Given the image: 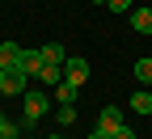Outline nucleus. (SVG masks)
Segmentation results:
<instances>
[{"mask_svg":"<svg viewBox=\"0 0 152 139\" xmlns=\"http://www.w3.org/2000/svg\"><path fill=\"white\" fill-rule=\"evenodd\" d=\"M21 106H26V127H34L38 118L51 110V97H47V93H38V89H26V101H21Z\"/></svg>","mask_w":152,"mask_h":139,"instance_id":"obj_1","label":"nucleus"},{"mask_svg":"<svg viewBox=\"0 0 152 139\" xmlns=\"http://www.w3.org/2000/svg\"><path fill=\"white\" fill-rule=\"evenodd\" d=\"M0 93L4 97H26V72L21 68H4L0 72Z\"/></svg>","mask_w":152,"mask_h":139,"instance_id":"obj_2","label":"nucleus"},{"mask_svg":"<svg viewBox=\"0 0 152 139\" xmlns=\"http://www.w3.org/2000/svg\"><path fill=\"white\" fill-rule=\"evenodd\" d=\"M64 80H68V84H76V89H80V84L89 80V63H85L80 55H72L68 63H64Z\"/></svg>","mask_w":152,"mask_h":139,"instance_id":"obj_3","label":"nucleus"},{"mask_svg":"<svg viewBox=\"0 0 152 139\" xmlns=\"http://www.w3.org/2000/svg\"><path fill=\"white\" fill-rule=\"evenodd\" d=\"M118 127H123V110H118V106H106V110L97 114V131H106V135H114Z\"/></svg>","mask_w":152,"mask_h":139,"instance_id":"obj_4","label":"nucleus"},{"mask_svg":"<svg viewBox=\"0 0 152 139\" xmlns=\"http://www.w3.org/2000/svg\"><path fill=\"white\" fill-rule=\"evenodd\" d=\"M21 59H26V51L17 42H0V68H21Z\"/></svg>","mask_w":152,"mask_h":139,"instance_id":"obj_5","label":"nucleus"},{"mask_svg":"<svg viewBox=\"0 0 152 139\" xmlns=\"http://www.w3.org/2000/svg\"><path fill=\"white\" fill-rule=\"evenodd\" d=\"M131 30L135 34H152V9H131Z\"/></svg>","mask_w":152,"mask_h":139,"instance_id":"obj_6","label":"nucleus"},{"mask_svg":"<svg viewBox=\"0 0 152 139\" xmlns=\"http://www.w3.org/2000/svg\"><path fill=\"white\" fill-rule=\"evenodd\" d=\"M42 68H47V59H42V51H26V59H21V72H26V76H38Z\"/></svg>","mask_w":152,"mask_h":139,"instance_id":"obj_7","label":"nucleus"},{"mask_svg":"<svg viewBox=\"0 0 152 139\" xmlns=\"http://www.w3.org/2000/svg\"><path fill=\"white\" fill-rule=\"evenodd\" d=\"M42 59H47L51 68H64V63H68V55H64L59 42H47V47H42Z\"/></svg>","mask_w":152,"mask_h":139,"instance_id":"obj_8","label":"nucleus"},{"mask_svg":"<svg viewBox=\"0 0 152 139\" xmlns=\"http://www.w3.org/2000/svg\"><path fill=\"white\" fill-rule=\"evenodd\" d=\"M76 93H80L76 84H68V80H59V84H55V101H59V106H72V101H76Z\"/></svg>","mask_w":152,"mask_h":139,"instance_id":"obj_9","label":"nucleus"},{"mask_svg":"<svg viewBox=\"0 0 152 139\" xmlns=\"http://www.w3.org/2000/svg\"><path fill=\"white\" fill-rule=\"evenodd\" d=\"M131 110H135V114H152V93H148V89H140L135 97H131Z\"/></svg>","mask_w":152,"mask_h":139,"instance_id":"obj_10","label":"nucleus"},{"mask_svg":"<svg viewBox=\"0 0 152 139\" xmlns=\"http://www.w3.org/2000/svg\"><path fill=\"white\" fill-rule=\"evenodd\" d=\"M135 80L140 84H152V55H144L140 63H135Z\"/></svg>","mask_w":152,"mask_h":139,"instance_id":"obj_11","label":"nucleus"},{"mask_svg":"<svg viewBox=\"0 0 152 139\" xmlns=\"http://www.w3.org/2000/svg\"><path fill=\"white\" fill-rule=\"evenodd\" d=\"M59 122H64V127L76 122V106H59Z\"/></svg>","mask_w":152,"mask_h":139,"instance_id":"obj_12","label":"nucleus"},{"mask_svg":"<svg viewBox=\"0 0 152 139\" xmlns=\"http://www.w3.org/2000/svg\"><path fill=\"white\" fill-rule=\"evenodd\" d=\"M13 131H17V127H13V122H9V118H4V114H0V139H17V135H13Z\"/></svg>","mask_w":152,"mask_h":139,"instance_id":"obj_13","label":"nucleus"},{"mask_svg":"<svg viewBox=\"0 0 152 139\" xmlns=\"http://www.w3.org/2000/svg\"><path fill=\"white\" fill-rule=\"evenodd\" d=\"M106 9H110V13H127V9H131V0H106Z\"/></svg>","mask_w":152,"mask_h":139,"instance_id":"obj_14","label":"nucleus"},{"mask_svg":"<svg viewBox=\"0 0 152 139\" xmlns=\"http://www.w3.org/2000/svg\"><path fill=\"white\" fill-rule=\"evenodd\" d=\"M110 139H135V135H131V131H127V122H123V127H118V131H114Z\"/></svg>","mask_w":152,"mask_h":139,"instance_id":"obj_15","label":"nucleus"},{"mask_svg":"<svg viewBox=\"0 0 152 139\" xmlns=\"http://www.w3.org/2000/svg\"><path fill=\"white\" fill-rule=\"evenodd\" d=\"M85 139H110L106 131H97V127H93V135H85Z\"/></svg>","mask_w":152,"mask_h":139,"instance_id":"obj_16","label":"nucleus"},{"mask_svg":"<svg viewBox=\"0 0 152 139\" xmlns=\"http://www.w3.org/2000/svg\"><path fill=\"white\" fill-rule=\"evenodd\" d=\"M47 139H64V135H47Z\"/></svg>","mask_w":152,"mask_h":139,"instance_id":"obj_17","label":"nucleus"},{"mask_svg":"<svg viewBox=\"0 0 152 139\" xmlns=\"http://www.w3.org/2000/svg\"><path fill=\"white\" fill-rule=\"evenodd\" d=\"M93 4H106V0H93Z\"/></svg>","mask_w":152,"mask_h":139,"instance_id":"obj_18","label":"nucleus"},{"mask_svg":"<svg viewBox=\"0 0 152 139\" xmlns=\"http://www.w3.org/2000/svg\"><path fill=\"white\" fill-rule=\"evenodd\" d=\"M0 72H4V68H0Z\"/></svg>","mask_w":152,"mask_h":139,"instance_id":"obj_19","label":"nucleus"}]
</instances>
